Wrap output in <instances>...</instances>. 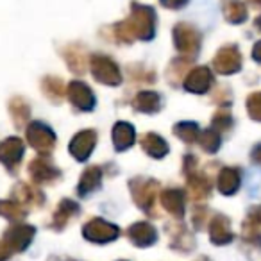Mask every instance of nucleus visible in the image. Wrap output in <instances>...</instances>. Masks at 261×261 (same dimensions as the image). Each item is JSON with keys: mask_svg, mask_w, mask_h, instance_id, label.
<instances>
[{"mask_svg": "<svg viewBox=\"0 0 261 261\" xmlns=\"http://www.w3.org/2000/svg\"><path fill=\"white\" fill-rule=\"evenodd\" d=\"M222 8H224L227 20H231V22H242V20H245L247 9L245 4L240 2V0H222Z\"/></svg>", "mask_w": 261, "mask_h": 261, "instance_id": "1", "label": "nucleus"}, {"mask_svg": "<svg viewBox=\"0 0 261 261\" xmlns=\"http://www.w3.org/2000/svg\"><path fill=\"white\" fill-rule=\"evenodd\" d=\"M161 4L168 9H179V8H182V6L188 4V0H161Z\"/></svg>", "mask_w": 261, "mask_h": 261, "instance_id": "2", "label": "nucleus"}, {"mask_svg": "<svg viewBox=\"0 0 261 261\" xmlns=\"http://www.w3.org/2000/svg\"><path fill=\"white\" fill-rule=\"evenodd\" d=\"M249 2L252 6H256V8H261V0H249Z\"/></svg>", "mask_w": 261, "mask_h": 261, "instance_id": "3", "label": "nucleus"}, {"mask_svg": "<svg viewBox=\"0 0 261 261\" xmlns=\"http://www.w3.org/2000/svg\"><path fill=\"white\" fill-rule=\"evenodd\" d=\"M256 25H261V18H257V20H256Z\"/></svg>", "mask_w": 261, "mask_h": 261, "instance_id": "4", "label": "nucleus"}]
</instances>
